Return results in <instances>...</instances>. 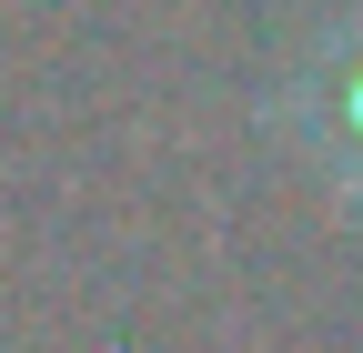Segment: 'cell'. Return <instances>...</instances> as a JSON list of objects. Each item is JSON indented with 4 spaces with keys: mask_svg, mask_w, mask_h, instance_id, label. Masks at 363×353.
Masks as SVG:
<instances>
[{
    "mask_svg": "<svg viewBox=\"0 0 363 353\" xmlns=\"http://www.w3.org/2000/svg\"><path fill=\"white\" fill-rule=\"evenodd\" d=\"M293 131H303V152L323 162L333 182L363 192V11L333 21L303 51V71H293Z\"/></svg>",
    "mask_w": 363,
    "mask_h": 353,
    "instance_id": "6da1fadb",
    "label": "cell"
}]
</instances>
